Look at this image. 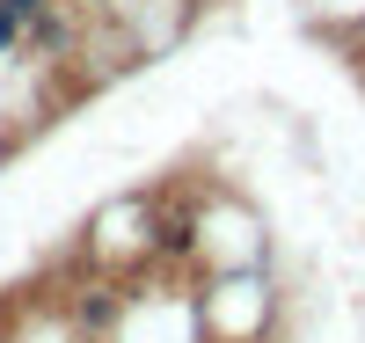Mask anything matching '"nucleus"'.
Returning a JSON list of instances; mask_svg holds the SVG:
<instances>
[{"mask_svg":"<svg viewBox=\"0 0 365 343\" xmlns=\"http://www.w3.org/2000/svg\"><path fill=\"white\" fill-rule=\"evenodd\" d=\"M117 314H125V292H103V285H88L73 300V336H103Z\"/></svg>","mask_w":365,"mask_h":343,"instance_id":"1","label":"nucleus"},{"mask_svg":"<svg viewBox=\"0 0 365 343\" xmlns=\"http://www.w3.org/2000/svg\"><path fill=\"white\" fill-rule=\"evenodd\" d=\"M0 8H8V15H22V22H37L44 8H58V0H0Z\"/></svg>","mask_w":365,"mask_h":343,"instance_id":"2","label":"nucleus"},{"mask_svg":"<svg viewBox=\"0 0 365 343\" xmlns=\"http://www.w3.org/2000/svg\"><path fill=\"white\" fill-rule=\"evenodd\" d=\"M96 8H125V0H96Z\"/></svg>","mask_w":365,"mask_h":343,"instance_id":"3","label":"nucleus"}]
</instances>
